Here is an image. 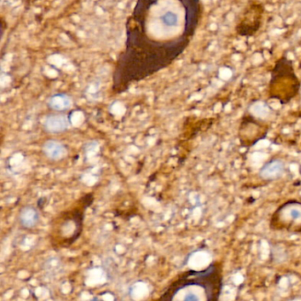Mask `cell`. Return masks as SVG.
I'll list each match as a JSON object with an SVG mask.
<instances>
[{
    "mask_svg": "<svg viewBox=\"0 0 301 301\" xmlns=\"http://www.w3.org/2000/svg\"><path fill=\"white\" fill-rule=\"evenodd\" d=\"M189 286L203 289L207 301H219L223 291V270L221 264L212 262L202 271L184 272L168 287L161 300L171 301L179 291Z\"/></svg>",
    "mask_w": 301,
    "mask_h": 301,
    "instance_id": "1",
    "label": "cell"
},
{
    "mask_svg": "<svg viewBox=\"0 0 301 301\" xmlns=\"http://www.w3.org/2000/svg\"><path fill=\"white\" fill-rule=\"evenodd\" d=\"M271 228L290 232H301V201H289L283 203L271 220Z\"/></svg>",
    "mask_w": 301,
    "mask_h": 301,
    "instance_id": "2",
    "label": "cell"
},
{
    "mask_svg": "<svg viewBox=\"0 0 301 301\" xmlns=\"http://www.w3.org/2000/svg\"><path fill=\"white\" fill-rule=\"evenodd\" d=\"M70 127V119L66 114H50L45 118L44 129L50 134H61Z\"/></svg>",
    "mask_w": 301,
    "mask_h": 301,
    "instance_id": "3",
    "label": "cell"
},
{
    "mask_svg": "<svg viewBox=\"0 0 301 301\" xmlns=\"http://www.w3.org/2000/svg\"><path fill=\"white\" fill-rule=\"evenodd\" d=\"M40 221L38 210L33 206L23 207L19 213V222L24 229L29 230L35 228Z\"/></svg>",
    "mask_w": 301,
    "mask_h": 301,
    "instance_id": "4",
    "label": "cell"
},
{
    "mask_svg": "<svg viewBox=\"0 0 301 301\" xmlns=\"http://www.w3.org/2000/svg\"><path fill=\"white\" fill-rule=\"evenodd\" d=\"M43 152L47 158L53 161H59L67 155V149L57 140H49L43 145Z\"/></svg>",
    "mask_w": 301,
    "mask_h": 301,
    "instance_id": "5",
    "label": "cell"
},
{
    "mask_svg": "<svg viewBox=\"0 0 301 301\" xmlns=\"http://www.w3.org/2000/svg\"><path fill=\"white\" fill-rule=\"evenodd\" d=\"M47 104L50 109L57 112H64L73 106V100L65 93H57L49 98Z\"/></svg>",
    "mask_w": 301,
    "mask_h": 301,
    "instance_id": "6",
    "label": "cell"
},
{
    "mask_svg": "<svg viewBox=\"0 0 301 301\" xmlns=\"http://www.w3.org/2000/svg\"><path fill=\"white\" fill-rule=\"evenodd\" d=\"M185 301H199V298L197 297L195 294L189 293L186 297L184 298Z\"/></svg>",
    "mask_w": 301,
    "mask_h": 301,
    "instance_id": "7",
    "label": "cell"
}]
</instances>
